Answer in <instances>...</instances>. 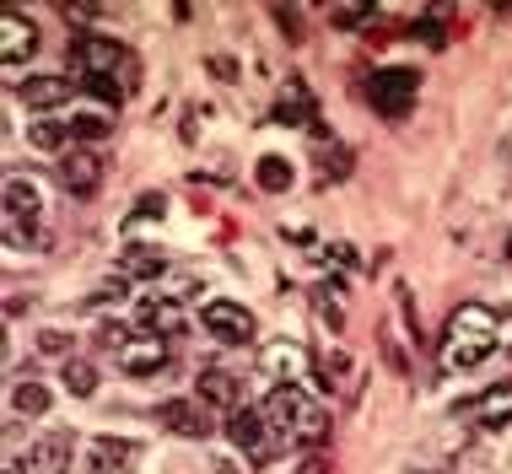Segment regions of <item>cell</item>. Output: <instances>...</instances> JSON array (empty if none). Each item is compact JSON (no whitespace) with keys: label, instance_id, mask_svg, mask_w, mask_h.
Segmentation results:
<instances>
[{"label":"cell","instance_id":"obj_1","mask_svg":"<svg viewBox=\"0 0 512 474\" xmlns=\"http://www.w3.org/2000/svg\"><path fill=\"white\" fill-rule=\"evenodd\" d=\"M496 340H502V318L486 302H464L442 334V372H475L496 351Z\"/></svg>","mask_w":512,"mask_h":474},{"label":"cell","instance_id":"obj_2","mask_svg":"<svg viewBox=\"0 0 512 474\" xmlns=\"http://www.w3.org/2000/svg\"><path fill=\"white\" fill-rule=\"evenodd\" d=\"M265 426H270L281 442H308V448H318V442L329 437V415L318 410V404L302 394L297 383H275V388H270V399H265Z\"/></svg>","mask_w":512,"mask_h":474},{"label":"cell","instance_id":"obj_3","mask_svg":"<svg viewBox=\"0 0 512 474\" xmlns=\"http://www.w3.org/2000/svg\"><path fill=\"white\" fill-rule=\"evenodd\" d=\"M415 92H421V71H410V65H389V71H372V81H367V97H372V108H378L383 119L410 114Z\"/></svg>","mask_w":512,"mask_h":474},{"label":"cell","instance_id":"obj_4","mask_svg":"<svg viewBox=\"0 0 512 474\" xmlns=\"http://www.w3.org/2000/svg\"><path fill=\"white\" fill-rule=\"evenodd\" d=\"M71 65H76L81 76H114L119 65H130V54H124L114 38L81 33V38H71Z\"/></svg>","mask_w":512,"mask_h":474},{"label":"cell","instance_id":"obj_5","mask_svg":"<svg viewBox=\"0 0 512 474\" xmlns=\"http://www.w3.org/2000/svg\"><path fill=\"white\" fill-rule=\"evenodd\" d=\"M227 437L238 442V453H248V464H270V437L265 410H232L227 415Z\"/></svg>","mask_w":512,"mask_h":474},{"label":"cell","instance_id":"obj_6","mask_svg":"<svg viewBox=\"0 0 512 474\" xmlns=\"http://www.w3.org/2000/svg\"><path fill=\"white\" fill-rule=\"evenodd\" d=\"M60 184L76 194V200H92L98 194V184H103V157H92L87 146H71L60 157Z\"/></svg>","mask_w":512,"mask_h":474},{"label":"cell","instance_id":"obj_7","mask_svg":"<svg viewBox=\"0 0 512 474\" xmlns=\"http://www.w3.org/2000/svg\"><path fill=\"white\" fill-rule=\"evenodd\" d=\"M33 49H38L33 22H27L22 11H6V17H0V65H6V71H17V65L33 60Z\"/></svg>","mask_w":512,"mask_h":474},{"label":"cell","instance_id":"obj_8","mask_svg":"<svg viewBox=\"0 0 512 474\" xmlns=\"http://www.w3.org/2000/svg\"><path fill=\"white\" fill-rule=\"evenodd\" d=\"M205 329H211L221 345L254 340V318H248V308H238V302H205Z\"/></svg>","mask_w":512,"mask_h":474},{"label":"cell","instance_id":"obj_9","mask_svg":"<svg viewBox=\"0 0 512 474\" xmlns=\"http://www.w3.org/2000/svg\"><path fill=\"white\" fill-rule=\"evenodd\" d=\"M119 367L130 372V378H157V372L168 367V345H162L157 334H141V329H135V340L119 351Z\"/></svg>","mask_w":512,"mask_h":474},{"label":"cell","instance_id":"obj_10","mask_svg":"<svg viewBox=\"0 0 512 474\" xmlns=\"http://www.w3.org/2000/svg\"><path fill=\"white\" fill-rule=\"evenodd\" d=\"M259 367H265L270 378H281V383H297L302 372H313V356H308V345H297V340H275V345H265Z\"/></svg>","mask_w":512,"mask_h":474},{"label":"cell","instance_id":"obj_11","mask_svg":"<svg viewBox=\"0 0 512 474\" xmlns=\"http://www.w3.org/2000/svg\"><path fill=\"white\" fill-rule=\"evenodd\" d=\"M157 421L168 431H178V437H189V442L211 437V415H205V404H189V399H168L157 410Z\"/></svg>","mask_w":512,"mask_h":474},{"label":"cell","instance_id":"obj_12","mask_svg":"<svg viewBox=\"0 0 512 474\" xmlns=\"http://www.w3.org/2000/svg\"><path fill=\"white\" fill-rule=\"evenodd\" d=\"M162 270H168V254L151 243H130L119 248V281H162Z\"/></svg>","mask_w":512,"mask_h":474},{"label":"cell","instance_id":"obj_13","mask_svg":"<svg viewBox=\"0 0 512 474\" xmlns=\"http://www.w3.org/2000/svg\"><path fill=\"white\" fill-rule=\"evenodd\" d=\"M469 415H475L486 431H502V426L512 421V378H507V383H491L486 394L469 404Z\"/></svg>","mask_w":512,"mask_h":474},{"label":"cell","instance_id":"obj_14","mask_svg":"<svg viewBox=\"0 0 512 474\" xmlns=\"http://www.w3.org/2000/svg\"><path fill=\"white\" fill-rule=\"evenodd\" d=\"M71 453H76V442L65 437V431H54V437L33 442V453H27V469H33V474H65V469H71Z\"/></svg>","mask_w":512,"mask_h":474},{"label":"cell","instance_id":"obj_15","mask_svg":"<svg viewBox=\"0 0 512 474\" xmlns=\"http://www.w3.org/2000/svg\"><path fill=\"white\" fill-rule=\"evenodd\" d=\"M71 92H76L71 76H33V81H22V103L33 108V114H49V108H60Z\"/></svg>","mask_w":512,"mask_h":474},{"label":"cell","instance_id":"obj_16","mask_svg":"<svg viewBox=\"0 0 512 474\" xmlns=\"http://www.w3.org/2000/svg\"><path fill=\"white\" fill-rule=\"evenodd\" d=\"M200 399L211 404V410H238V378H232L227 367H205L200 372Z\"/></svg>","mask_w":512,"mask_h":474},{"label":"cell","instance_id":"obj_17","mask_svg":"<svg viewBox=\"0 0 512 474\" xmlns=\"http://www.w3.org/2000/svg\"><path fill=\"white\" fill-rule=\"evenodd\" d=\"M141 334H184V313H178V302L173 297H151L146 308H141Z\"/></svg>","mask_w":512,"mask_h":474},{"label":"cell","instance_id":"obj_18","mask_svg":"<svg viewBox=\"0 0 512 474\" xmlns=\"http://www.w3.org/2000/svg\"><path fill=\"white\" fill-rule=\"evenodd\" d=\"M275 119L281 124H313V97L302 81H292V87H281V97H275ZM318 130V124H313Z\"/></svg>","mask_w":512,"mask_h":474},{"label":"cell","instance_id":"obj_19","mask_svg":"<svg viewBox=\"0 0 512 474\" xmlns=\"http://www.w3.org/2000/svg\"><path fill=\"white\" fill-rule=\"evenodd\" d=\"M38 211H44V194H38V184H27V178H6V216L38 221Z\"/></svg>","mask_w":512,"mask_h":474},{"label":"cell","instance_id":"obj_20","mask_svg":"<svg viewBox=\"0 0 512 474\" xmlns=\"http://www.w3.org/2000/svg\"><path fill=\"white\" fill-rule=\"evenodd\" d=\"M254 178H259V189H265V194H281V189H292V162H286V157H259Z\"/></svg>","mask_w":512,"mask_h":474},{"label":"cell","instance_id":"obj_21","mask_svg":"<svg viewBox=\"0 0 512 474\" xmlns=\"http://www.w3.org/2000/svg\"><path fill=\"white\" fill-rule=\"evenodd\" d=\"M49 410V388L44 383H17L11 388V415H44Z\"/></svg>","mask_w":512,"mask_h":474},{"label":"cell","instance_id":"obj_22","mask_svg":"<svg viewBox=\"0 0 512 474\" xmlns=\"http://www.w3.org/2000/svg\"><path fill=\"white\" fill-rule=\"evenodd\" d=\"M65 130H71V146H87V141H108L114 124L98 119V114H71V119H65Z\"/></svg>","mask_w":512,"mask_h":474},{"label":"cell","instance_id":"obj_23","mask_svg":"<svg viewBox=\"0 0 512 474\" xmlns=\"http://www.w3.org/2000/svg\"><path fill=\"white\" fill-rule=\"evenodd\" d=\"M60 383H65V388H71V394H76V399H87V394H98V372H92V367H87V361H65V367H60Z\"/></svg>","mask_w":512,"mask_h":474},{"label":"cell","instance_id":"obj_24","mask_svg":"<svg viewBox=\"0 0 512 474\" xmlns=\"http://www.w3.org/2000/svg\"><path fill=\"white\" fill-rule=\"evenodd\" d=\"M27 141H33L38 151H65V141H71V130H65V124H54V119H33Z\"/></svg>","mask_w":512,"mask_h":474},{"label":"cell","instance_id":"obj_25","mask_svg":"<svg viewBox=\"0 0 512 474\" xmlns=\"http://www.w3.org/2000/svg\"><path fill=\"white\" fill-rule=\"evenodd\" d=\"M135 448L130 442H114V437H98L92 442V474H103V469H114V464H124Z\"/></svg>","mask_w":512,"mask_h":474},{"label":"cell","instance_id":"obj_26","mask_svg":"<svg viewBox=\"0 0 512 474\" xmlns=\"http://www.w3.org/2000/svg\"><path fill=\"white\" fill-rule=\"evenodd\" d=\"M340 383H351V356H345V351H329V361H324V388H340Z\"/></svg>","mask_w":512,"mask_h":474},{"label":"cell","instance_id":"obj_27","mask_svg":"<svg viewBox=\"0 0 512 474\" xmlns=\"http://www.w3.org/2000/svg\"><path fill=\"white\" fill-rule=\"evenodd\" d=\"M151 216H162V194H141V205L124 216V232H135V227H141V221H151Z\"/></svg>","mask_w":512,"mask_h":474},{"label":"cell","instance_id":"obj_28","mask_svg":"<svg viewBox=\"0 0 512 474\" xmlns=\"http://www.w3.org/2000/svg\"><path fill=\"white\" fill-rule=\"evenodd\" d=\"M81 81H87V92H92V97H103V103H114V108H119L124 87H119L114 76H81Z\"/></svg>","mask_w":512,"mask_h":474},{"label":"cell","instance_id":"obj_29","mask_svg":"<svg viewBox=\"0 0 512 474\" xmlns=\"http://www.w3.org/2000/svg\"><path fill=\"white\" fill-rule=\"evenodd\" d=\"M372 17V6H335V11H329V22H335V27H362Z\"/></svg>","mask_w":512,"mask_h":474},{"label":"cell","instance_id":"obj_30","mask_svg":"<svg viewBox=\"0 0 512 474\" xmlns=\"http://www.w3.org/2000/svg\"><path fill=\"white\" fill-rule=\"evenodd\" d=\"M345 167H351V162H345V151L335 146V151H324V162H318V178H324V184H329V178H345Z\"/></svg>","mask_w":512,"mask_h":474},{"label":"cell","instance_id":"obj_31","mask_svg":"<svg viewBox=\"0 0 512 474\" xmlns=\"http://www.w3.org/2000/svg\"><path fill=\"white\" fill-rule=\"evenodd\" d=\"M211 76H216V81H232V76H238V60H227V54H216V60H211Z\"/></svg>","mask_w":512,"mask_h":474},{"label":"cell","instance_id":"obj_32","mask_svg":"<svg viewBox=\"0 0 512 474\" xmlns=\"http://www.w3.org/2000/svg\"><path fill=\"white\" fill-rule=\"evenodd\" d=\"M292 474H329V458H318V453H313V458H302Z\"/></svg>","mask_w":512,"mask_h":474},{"label":"cell","instance_id":"obj_33","mask_svg":"<svg viewBox=\"0 0 512 474\" xmlns=\"http://www.w3.org/2000/svg\"><path fill=\"white\" fill-rule=\"evenodd\" d=\"M507 259H512V237H507Z\"/></svg>","mask_w":512,"mask_h":474},{"label":"cell","instance_id":"obj_34","mask_svg":"<svg viewBox=\"0 0 512 474\" xmlns=\"http://www.w3.org/2000/svg\"><path fill=\"white\" fill-rule=\"evenodd\" d=\"M432 474H437V469H432Z\"/></svg>","mask_w":512,"mask_h":474}]
</instances>
